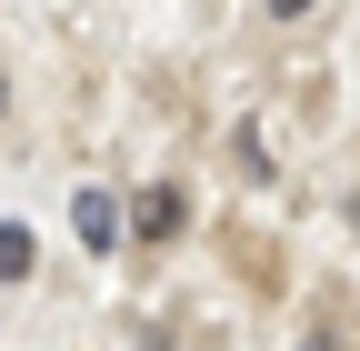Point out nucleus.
<instances>
[{
  "mask_svg": "<svg viewBox=\"0 0 360 351\" xmlns=\"http://www.w3.org/2000/svg\"><path fill=\"white\" fill-rule=\"evenodd\" d=\"M120 231H141V241H180V231H191V191H180V181H150L141 201L120 211Z\"/></svg>",
  "mask_w": 360,
  "mask_h": 351,
  "instance_id": "1",
  "label": "nucleus"
},
{
  "mask_svg": "<svg viewBox=\"0 0 360 351\" xmlns=\"http://www.w3.org/2000/svg\"><path fill=\"white\" fill-rule=\"evenodd\" d=\"M70 231H80V251H110L120 241V191H80L70 201Z\"/></svg>",
  "mask_w": 360,
  "mask_h": 351,
  "instance_id": "2",
  "label": "nucleus"
},
{
  "mask_svg": "<svg viewBox=\"0 0 360 351\" xmlns=\"http://www.w3.org/2000/svg\"><path fill=\"white\" fill-rule=\"evenodd\" d=\"M20 271H30V231H20V221H0V281H20Z\"/></svg>",
  "mask_w": 360,
  "mask_h": 351,
  "instance_id": "3",
  "label": "nucleus"
},
{
  "mask_svg": "<svg viewBox=\"0 0 360 351\" xmlns=\"http://www.w3.org/2000/svg\"><path fill=\"white\" fill-rule=\"evenodd\" d=\"M270 11H281V20H300V11H310V0H270Z\"/></svg>",
  "mask_w": 360,
  "mask_h": 351,
  "instance_id": "4",
  "label": "nucleus"
},
{
  "mask_svg": "<svg viewBox=\"0 0 360 351\" xmlns=\"http://www.w3.org/2000/svg\"><path fill=\"white\" fill-rule=\"evenodd\" d=\"M300 351H330V331H310V341H300Z\"/></svg>",
  "mask_w": 360,
  "mask_h": 351,
  "instance_id": "5",
  "label": "nucleus"
},
{
  "mask_svg": "<svg viewBox=\"0 0 360 351\" xmlns=\"http://www.w3.org/2000/svg\"><path fill=\"white\" fill-rule=\"evenodd\" d=\"M0 121H11V80H0Z\"/></svg>",
  "mask_w": 360,
  "mask_h": 351,
  "instance_id": "6",
  "label": "nucleus"
}]
</instances>
